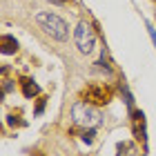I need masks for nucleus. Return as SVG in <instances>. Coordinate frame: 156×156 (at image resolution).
I'll use <instances>...</instances> for the list:
<instances>
[{"mask_svg":"<svg viewBox=\"0 0 156 156\" xmlns=\"http://www.w3.org/2000/svg\"><path fill=\"white\" fill-rule=\"evenodd\" d=\"M20 89H23L25 98H34V96L40 94V87L31 80V78H20Z\"/></svg>","mask_w":156,"mask_h":156,"instance_id":"nucleus-7","label":"nucleus"},{"mask_svg":"<svg viewBox=\"0 0 156 156\" xmlns=\"http://www.w3.org/2000/svg\"><path fill=\"white\" fill-rule=\"evenodd\" d=\"M129 116H132V132H134V136H136L140 143H145V140H147V132H145V114H143L140 109H132Z\"/></svg>","mask_w":156,"mask_h":156,"instance_id":"nucleus-5","label":"nucleus"},{"mask_svg":"<svg viewBox=\"0 0 156 156\" xmlns=\"http://www.w3.org/2000/svg\"><path fill=\"white\" fill-rule=\"evenodd\" d=\"M136 154H138V150L132 140H120L116 145V156H136Z\"/></svg>","mask_w":156,"mask_h":156,"instance_id":"nucleus-8","label":"nucleus"},{"mask_svg":"<svg viewBox=\"0 0 156 156\" xmlns=\"http://www.w3.org/2000/svg\"><path fill=\"white\" fill-rule=\"evenodd\" d=\"M147 31H150V38H152V42H154V47H156V29L152 25H147Z\"/></svg>","mask_w":156,"mask_h":156,"instance_id":"nucleus-14","label":"nucleus"},{"mask_svg":"<svg viewBox=\"0 0 156 156\" xmlns=\"http://www.w3.org/2000/svg\"><path fill=\"white\" fill-rule=\"evenodd\" d=\"M18 40L11 36V34H2L0 36V51L2 54H16L18 51Z\"/></svg>","mask_w":156,"mask_h":156,"instance_id":"nucleus-6","label":"nucleus"},{"mask_svg":"<svg viewBox=\"0 0 156 156\" xmlns=\"http://www.w3.org/2000/svg\"><path fill=\"white\" fill-rule=\"evenodd\" d=\"M94 136H96V132H94V127H87L83 134H80V138H83V143H87V145H91L94 143Z\"/></svg>","mask_w":156,"mask_h":156,"instance_id":"nucleus-11","label":"nucleus"},{"mask_svg":"<svg viewBox=\"0 0 156 156\" xmlns=\"http://www.w3.org/2000/svg\"><path fill=\"white\" fill-rule=\"evenodd\" d=\"M49 2H54V5H62V0H49Z\"/></svg>","mask_w":156,"mask_h":156,"instance_id":"nucleus-16","label":"nucleus"},{"mask_svg":"<svg viewBox=\"0 0 156 156\" xmlns=\"http://www.w3.org/2000/svg\"><path fill=\"white\" fill-rule=\"evenodd\" d=\"M36 23L47 36H51L54 40H60L65 42L69 38V25L62 20L60 16H56L51 11H38L36 13Z\"/></svg>","mask_w":156,"mask_h":156,"instance_id":"nucleus-1","label":"nucleus"},{"mask_svg":"<svg viewBox=\"0 0 156 156\" xmlns=\"http://www.w3.org/2000/svg\"><path fill=\"white\" fill-rule=\"evenodd\" d=\"M72 118H74V123L76 125H80V127H96L103 123V114L98 112L96 105H91L87 101H78L74 103V107H72Z\"/></svg>","mask_w":156,"mask_h":156,"instance_id":"nucleus-2","label":"nucleus"},{"mask_svg":"<svg viewBox=\"0 0 156 156\" xmlns=\"http://www.w3.org/2000/svg\"><path fill=\"white\" fill-rule=\"evenodd\" d=\"M120 94H123L125 105H127V107H129V112H132V109H134V98H132V94H129V89H127L125 83H120Z\"/></svg>","mask_w":156,"mask_h":156,"instance_id":"nucleus-9","label":"nucleus"},{"mask_svg":"<svg viewBox=\"0 0 156 156\" xmlns=\"http://www.w3.org/2000/svg\"><path fill=\"white\" fill-rule=\"evenodd\" d=\"M42 112H45V98H40L38 105H36V109H34V116H40Z\"/></svg>","mask_w":156,"mask_h":156,"instance_id":"nucleus-13","label":"nucleus"},{"mask_svg":"<svg viewBox=\"0 0 156 156\" xmlns=\"http://www.w3.org/2000/svg\"><path fill=\"white\" fill-rule=\"evenodd\" d=\"M112 96H114L112 87H109V85H101V83L87 85V87L80 91V98H83V101L96 105V107H103V105H107V103L112 101Z\"/></svg>","mask_w":156,"mask_h":156,"instance_id":"nucleus-4","label":"nucleus"},{"mask_svg":"<svg viewBox=\"0 0 156 156\" xmlns=\"http://www.w3.org/2000/svg\"><path fill=\"white\" fill-rule=\"evenodd\" d=\"M74 42H76V47H78L80 54L89 56L96 47V29L89 23L80 20V23L76 25V29H74Z\"/></svg>","mask_w":156,"mask_h":156,"instance_id":"nucleus-3","label":"nucleus"},{"mask_svg":"<svg viewBox=\"0 0 156 156\" xmlns=\"http://www.w3.org/2000/svg\"><path fill=\"white\" fill-rule=\"evenodd\" d=\"M7 123H9V125H13V127H25V125H27L25 120H20L18 116H13V114H9V116H7Z\"/></svg>","mask_w":156,"mask_h":156,"instance_id":"nucleus-12","label":"nucleus"},{"mask_svg":"<svg viewBox=\"0 0 156 156\" xmlns=\"http://www.w3.org/2000/svg\"><path fill=\"white\" fill-rule=\"evenodd\" d=\"M96 65H98V69H101V72H105V74H112V65H109V58L105 56V51H103L101 60H98Z\"/></svg>","mask_w":156,"mask_h":156,"instance_id":"nucleus-10","label":"nucleus"},{"mask_svg":"<svg viewBox=\"0 0 156 156\" xmlns=\"http://www.w3.org/2000/svg\"><path fill=\"white\" fill-rule=\"evenodd\" d=\"M11 89H13V85H11V80H5V85H2V94H9Z\"/></svg>","mask_w":156,"mask_h":156,"instance_id":"nucleus-15","label":"nucleus"}]
</instances>
